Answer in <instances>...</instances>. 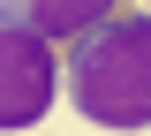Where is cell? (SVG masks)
Wrapping results in <instances>:
<instances>
[{"instance_id":"3","label":"cell","mask_w":151,"mask_h":136,"mask_svg":"<svg viewBox=\"0 0 151 136\" xmlns=\"http://www.w3.org/2000/svg\"><path fill=\"white\" fill-rule=\"evenodd\" d=\"M121 0H0V23H15V30H38V38H53V45H68V38H83L91 23H106Z\"/></svg>"},{"instance_id":"1","label":"cell","mask_w":151,"mask_h":136,"mask_svg":"<svg viewBox=\"0 0 151 136\" xmlns=\"http://www.w3.org/2000/svg\"><path fill=\"white\" fill-rule=\"evenodd\" d=\"M60 68H68V98L83 121H98L113 136L151 129V8L121 0L106 23L68 38Z\"/></svg>"},{"instance_id":"4","label":"cell","mask_w":151,"mask_h":136,"mask_svg":"<svg viewBox=\"0 0 151 136\" xmlns=\"http://www.w3.org/2000/svg\"><path fill=\"white\" fill-rule=\"evenodd\" d=\"M136 8H144V0H136Z\"/></svg>"},{"instance_id":"2","label":"cell","mask_w":151,"mask_h":136,"mask_svg":"<svg viewBox=\"0 0 151 136\" xmlns=\"http://www.w3.org/2000/svg\"><path fill=\"white\" fill-rule=\"evenodd\" d=\"M53 91H60V53H53V38L0 23V129L45 121Z\"/></svg>"}]
</instances>
